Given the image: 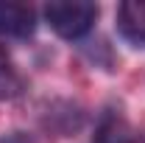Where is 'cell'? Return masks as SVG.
Wrapping results in <instances>:
<instances>
[{
    "instance_id": "cell-1",
    "label": "cell",
    "mask_w": 145,
    "mask_h": 143,
    "mask_svg": "<svg viewBox=\"0 0 145 143\" xmlns=\"http://www.w3.org/2000/svg\"><path fill=\"white\" fill-rule=\"evenodd\" d=\"M98 17V6L84 3V0H72V3H48L45 6V20L50 23L59 36L64 39H81L89 34L92 23Z\"/></svg>"
},
{
    "instance_id": "cell-2",
    "label": "cell",
    "mask_w": 145,
    "mask_h": 143,
    "mask_svg": "<svg viewBox=\"0 0 145 143\" xmlns=\"http://www.w3.org/2000/svg\"><path fill=\"white\" fill-rule=\"evenodd\" d=\"M36 28L34 11L22 3H0V34L3 36H17L25 39Z\"/></svg>"
},
{
    "instance_id": "cell-3",
    "label": "cell",
    "mask_w": 145,
    "mask_h": 143,
    "mask_svg": "<svg viewBox=\"0 0 145 143\" xmlns=\"http://www.w3.org/2000/svg\"><path fill=\"white\" fill-rule=\"evenodd\" d=\"M117 25L123 36L145 45V0H128L117 6Z\"/></svg>"
},
{
    "instance_id": "cell-4",
    "label": "cell",
    "mask_w": 145,
    "mask_h": 143,
    "mask_svg": "<svg viewBox=\"0 0 145 143\" xmlns=\"http://www.w3.org/2000/svg\"><path fill=\"white\" fill-rule=\"evenodd\" d=\"M92 143H131V135H128V126L123 124V118L109 112V115H103Z\"/></svg>"
},
{
    "instance_id": "cell-5",
    "label": "cell",
    "mask_w": 145,
    "mask_h": 143,
    "mask_svg": "<svg viewBox=\"0 0 145 143\" xmlns=\"http://www.w3.org/2000/svg\"><path fill=\"white\" fill-rule=\"evenodd\" d=\"M22 93V81L14 73V68L6 62V56L0 54V101H8V98H17Z\"/></svg>"
}]
</instances>
